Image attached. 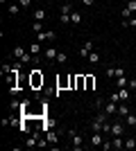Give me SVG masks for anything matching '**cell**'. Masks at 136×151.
<instances>
[{"mask_svg":"<svg viewBox=\"0 0 136 151\" xmlns=\"http://www.w3.org/2000/svg\"><path fill=\"white\" fill-rule=\"evenodd\" d=\"M125 149H136V140L134 138H127V140H125Z\"/></svg>","mask_w":136,"mask_h":151,"instance_id":"22","label":"cell"},{"mask_svg":"<svg viewBox=\"0 0 136 151\" xmlns=\"http://www.w3.org/2000/svg\"><path fill=\"white\" fill-rule=\"evenodd\" d=\"M127 83H129L127 75H123V77H116V86H118V88H127Z\"/></svg>","mask_w":136,"mask_h":151,"instance_id":"12","label":"cell"},{"mask_svg":"<svg viewBox=\"0 0 136 151\" xmlns=\"http://www.w3.org/2000/svg\"><path fill=\"white\" fill-rule=\"evenodd\" d=\"M41 23H43V20H34V23H32V29H34V34H41V32H43V29H41Z\"/></svg>","mask_w":136,"mask_h":151,"instance_id":"21","label":"cell"},{"mask_svg":"<svg viewBox=\"0 0 136 151\" xmlns=\"http://www.w3.org/2000/svg\"><path fill=\"white\" fill-rule=\"evenodd\" d=\"M93 2H95V0H82V5H86V7H91Z\"/></svg>","mask_w":136,"mask_h":151,"instance_id":"33","label":"cell"},{"mask_svg":"<svg viewBox=\"0 0 136 151\" xmlns=\"http://www.w3.org/2000/svg\"><path fill=\"white\" fill-rule=\"evenodd\" d=\"M93 86H95V77L86 75V90H93Z\"/></svg>","mask_w":136,"mask_h":151,"instance_id":"18","label":"cell"},{"mask_svg":"<svg viewBox=\"0 0 136 151\" xmlns=\"http://www.w3.org/2000/svg\"><path fill=\"white\" fill-rule=\"evenodd\" d=\"M30 83H32V88H39V86H43V75H41V70H32L30 72Z\"/></svg>","mask_w":136,"mask_h":151,"instance_id":"1","label":"cell"},{"mask_svg":"<svg viewBox=\"0 0 136 151\" xmlns=\"http://www.w3.org/2000/svg\"><path fill=\"white\" fill-rule=\"evenodd\" d=\"M136 27V18H129V20H123V27Z\"/></svg>","mask_w":136,"mask_h":151,"instance_id":"27","label":"cell"},{"mask_svg":"<svg viewBox=\"0 0 136 151\" xmlns=\"http://www.w3.org/2000/svg\"><path fill=\"white\" fill-rule=\"evenodd\" d=\"M57 61H59V63H66V61H68V57H66V54H61V52H59V54H57Z\"/></svg>","mask_w":136,"mask_h":151,"instance_id":"31","label":"cell"},{"mask_svg":"<svg viewBox=\"0 0 136 151\" xmlns=\"http://www.w3.org/2000/svg\"><path fill=\"white\" fill-rule=\"evenodd\" d=\"M127 113H132V111L127 108V104H125V101H120V104H118V115H123V117H125Z\"/></svg>","mask_w":136,"mask_h":151,"instance_id":"15","label":"cell"},{"mask_svg":"<svg viewBox=\"0 0 136 151\" xmlns=\"http://www.w3.org/2000/svg\"><path fill=\"white\" fill-rule=\"evenodd\" d=\"M45 16H48V14H45V9H34V14H32V18L34 20H45Z\"/></svg>","mask_w":136,"mask_h":151,"instance_id":"11","label":"cell"},{"mask_svg":"<svg viewBox=\"0 0 136 151\" xmlns=\"http://www.w3.org/2000/svg\"><path fill=\"white\" fill-rule=\"evenodd\" d=\"M18 5H20V7H23V9H27V7H30V5H32V0H20V2H18Z\"/></svg>","mask_w":136,"mask_h":151,"instance_id":"32","label":"cell"},{"mask_svg":"<svg viewBox=\"0 0 136 151\" xmlns=\"http://www.w3.org/2000/svg\"><path fill=\"white\" fill-rule=\"evenodd\" d=\"M75 88H77V90L86 88V75H77V79H75Z\"/></svg>","mask_w":136,"mask_h":151,"instance_id":"10","label":"cell"},{"mask_svg":"<svg viewBox=\"0 0 136 151\" xmlns=\"http://www.w3.org/2000/svg\"><path fill=\"white\" fill-rule=\"evenodd\" d=\"M118 93H120V101H127V97H129V88H118Z\"/></svg>","mask_w":136,"mask_h":151,"instance_id":"20","label":"cell"},{"mask_svg":"<svg viewBox=\"0 0 136 151\" xmlns=\"http://www.w3.org/2000/svg\"><path fill=\"white\" fill-rule=\"evenodd\" d=\"M104 75L109 77V79H113V77H116V68H109V70H107V72H104Z\"/></svg>","mask_w":136,"mask_h":151,"instance_id":"30","label":"cell"},{"mask_svg":"<svg viewBox=\"0 0 136 151\" xmlns=\"http://www.w3.org/2000/svg\"><path fill=\"white\" fill-rule=\"evenodd\" d=\"M111 145H113V149H125V138L123 135H113Z\"/></svg>","mask_w":136,"mask_h":151,"instance_id":"8","label":"cell"},{"mask_svg":"<svg viewBox=\"0 0 136 151\" xmlns=\"http://www.w3.org/2000/svg\"><path fill=\"white\" fill-rule=\"evenodd\" d=\"M104 142V133L102 131H93V135H91V145L95 147V145H102Z\"/></svg>","mask_w":136,"mask_h":151,"instance_id":"2","label":"cell"},{"mask_svg":"<svg viewBox=\"0 0 136 151\" xmlns=\"http://www.w3.org/2000/svg\"><path fill=\"white\" fill-rule=\"evenodd\" d=\"M18 12H20L18 2H9V14H12V16H18Z\"/></svg>","mask_w":136,"mask_h":151,"instance_id":"16","label":"cell"},{"mask_svg":"<svg viewBox=\"0 0 136 151\" xmlns=\"http://www.w3.org/2000/svg\"><path fill=\"white\" fill-rule=\"evenodd\" d=\"M12 54H14V59H18V61H23V59H25V54H27V52L23 50L20 45H16V47H14V52H12Z\"/></svg>","mask_w":136,"mask_h":151,"instance_id":"9","label":"cell"},{"mask_svg":"<svg viewBox=\"0 0 136 151\" xmlns=\"http://www.w3.org/2000/svg\"><path fill=\"white\" fill-rule=\"evenodd\" d=\"M82 142H84V140H82V135H79V133H75V135H73V149H82Z\"/></svg>","mask_w":136,"mask_h":151,"instance_id":"13","label":"cell"},{"mask_svg":"<svg viewBox=\"0 0 136 151\" xmlns=\"http://www.w3.org/2000/svg\"><path fill=\"white\" fill-rule=\"evenodd\" d=\"M86 59H89V61L93 63V65H95V63H100V54H97V52H91V54H89Z\"/></svg>","mask_w":136,"mask_h":151,"instance_id":"19","label":"cell"},{"mask_svg":"<svg viewBox=\"0 0 136 151\" xmlns=\"http://www.w3.org/2000/svg\"><path fill=\"white\" fill-rule=\"evenodd\" d=\"M102 111H104V113H107V115L111 117V115H116V113H118V104L109 101V104H104V108H102Z\"/></svg>","mask_w":136,"mask_h":151,"instance_id":"7","label":"cell"},{"mask_svg":"<svg viewBox=\"0 0 136 151\" xmlns=\"http://www.w3.org/2000/svg\"><path fill=\"white\" fill-rule=\"evenodd\" d=\"M125 124L127 126H136V113H127L125 115Z\"/></svg>","mask_w":136,"mask_h":151,"instance_id":"14","label":"cell"},{"mask_svg":"<svg viewBox=\"0 0 136 151\" xmlns=\"http://www.w3.org/2000/svg\"><path fill=\"white\" fill-rule=\"evenodd\" d=\"M127 88H129V90H136V77H132V79H129V83H127Z\"/></svg>","mask_w":136,"mask_h":151,"instance_id":"29","label":"cell"},{"mask_svg":"<svg viewBox=\"0 0 136 151\" xmlns=\"http://www.w3.org/2000/svg\"><path fill=\"white\" fill-rule=\"evenodd\" d=\"M93 122H97V124H107V122H109V115H107V113H104V111H97V113H95V117H93Z\"/></svg>","mask_w":136,"mask_h":151,"instance_id":"5","label":"cell"},{"mask_svg":"<svg viewBox=\"0 0 136 151\" xmlns=\"http://www.w3.org/2000/svg\"><path fill=\"white\" fill-rule=\"evenodd\" d=\"M109 101H113V104H120V93H111V95H109Z\"/></svg>","mask_w":136,"mask_h":151,"instance_id":"24","label":"cell"},{"mask_svg":"<svg viewBox=\"0 0 136 151\" xmlns=\"http://www.w3.org/2000/svg\"><path fill=\"white\" fill-rule=\"evenodd\" d=\"M127 9H129L132 14L136 12V0H129V2H127Z\"/></svg>","mask_w":136,"mask_h":151,"instance_id":"28","label":"cell"},{"mask_svg":"<svg viewBox=\"0 0 136 151\" xmlns=\"http://www.w3.org/2000/svg\"><path fill=\"white\" fill-rule=\"evenodd\" d=\"M59 23L68 25V23H71V14H59Z\"/></svg>","mask_w":136,"mask_h":151,"instance_id":"23","label":"cell"},{"mask_svg":"<svg viewBox=\"0 0 136 151\" xmlns=\"http://www.w3.org/2000/svg\"><path fill=\"white\" fill-rule=\"evenodd\" d=\"M57 54H59V52L55 50V47H48V50L43 52V59H45V61H57Z\"/></svg>","mask_w":136,"mask_h":151,"instance_id":"6","label":"cell"},{"mask_svg":"<svg viewBox=\"0 0 136 151\" xmlns=\"http://www.w3.org/2000/svg\"><path fill=\"white\" fill-rule=\"evenodd\" d=\"M125 126H127V124L113 122V124H111V135H123V133H125Z\"/></svg>","mask_w":136,"mask_h":151,"instance_id":"4","label":"cell"},{"mask_svg":"<svg viewBox=\"0 0 136 151\" xmlns=\"http://www.w3.org/2000/svg\"><path fill=\"white\" fill-rule=\"evenodd\" d=\"M91 52H93V41H86V43L79 47V57H89Z\"/></svg>","mask_w":136,"mask_h":151,"instance_id":"3","label":"cell"},{"mask_svg":"<svg viewBox=\"0 0 136 151\" xmlns=\"http://www.w3.org/2000/svg\"><path fill=\"white\" fill-rule=\"evenodd\" d=\"M30 52H32V54H39V52H41V43H39V41H36V43H32Z\"/></svg>","mask_w":136,"mask_h":151,"instance_id":"26","label":"cell"},{"mask_svg":"<svg viewBox=\"0 0 136 151\" xmlns=\"http://www.w3.org/2000/svg\"><path fill=\"white\" fill-rule=\"evenodd\" d=\"M71 23H73V25H79V23H82V14H79V12H73L71 14Z\"/></svg>","mask_w":136,"mask_h":151,"instance_id":"17","label":"cell"},{"mask_svg":"<svg viewBox=\"0 0 136 151\" xmlns=\"http://www.w3.org/2000/svg\"><path fill=\"white\" fill-rule=\"evenodd\" d=\"M12 2H20V0H12Z\"/></svg>","mask_w":136,"mask_h":151,"instance_id":"34","label":"cell"},{"mask_svg":"<svg viewBox=\"0 0 136 151\" xmlns=\"http://www.w3.org/2000/svg\"><path fill=\"white\" fill-rule=\"evenodd\" d=\"M61 14H73V5H71V2H64V7H61Z\"/></svg>","mask_w":136,"mask_h":151,"instance_id":"25","label":"cell"}]
</instances>
